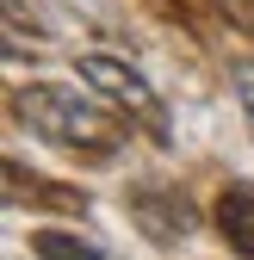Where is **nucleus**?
Returning a JSON list of instances; mask_svg holds the SVG:
<instances>
[{
  "label": "nucleus",
  "instance_id": "5",
  "mask_svg": "<svg viewBox=\"0 0 254 260\" xmlns=\"http://www.w3.org/2000/svg\"><path fill=\"white\" fill-rule=\"evenodd\" d=\"M7 199H50V211H81V205H87L81 192H69V186H50V180H38V174L25 180L19 161H7Z\"/></svg>",
  "mask_w": 254,
  "mask_h": 260
},
{
  "label": "nucleus",
  "instance_id": "2",
  "mask_svg": "<svg viewBox=\"0 0 254 260\" xmlns=\"http://www.w3.org/2000/svg\"><path fill=\"white\" fill-rule=\"evenodd\" d=\"M75 69H81V81H87V87H100L118 112H131L155 143H168V112H162L155 87L131 69V62H118V56H106V50H87V56H75Z\"/></svg>",
  "mask_w": 254,
  "mask_h": 260
},
{
  "label": "nucleus",
  "instance_id": "6",
  "mask_svg": "<svg viewBox=\"0 0 254 260\" xmlns=\"http://www.w3.org/2000/svg\"><path fill=\"white\" fill-rule=\"evenodd\" d=\"M31 248H38L44 260H106V248H100V242L69 236V230H38V236H31Z\"/></svg>",
  "mask_w": 254,
  "mask_h": 260
},
{
  "label": "nucleus",
  "instance_id": "8",
  "mask_svg": "<svg viewBox=\"0 0 254 260\" xmlns=\"http://www.w3.org/2000/svg\"><path fill=\"white\" fill-rule=\"evenodd\" d=\"M211 7H217V19H224V25H236V31H248V38H254V0H211Z\"/></svg>",
  "mask_w": 254,
  "mask_h": 260
},
{
  "label": "nucleus",
  "instance_id": "7",
  "mask_svg": "<svg viewBox=\"0 0 254 260\" xmlns=\"http://www.w3.org/2000/svg\"><path fill=\"white\" fill-rule=\"evenodd\" d=\"M230 87H236V100H242L248 130H254V62H236V69H230Z\"/></svg>",
  "mask_w": 254,
  "mask_h": 260
},
{
  "label": "nucleus",
  "instance_id": "3",
  "mask_svg": "<svg viewBox=\"0 0 254 260\" xmlns=\"http://www.w3.org/2000/svg\"><path fill=\"white\" fill-rule=\"evenodd\" d=\"M131 217L155 242H180V236L199 230V211L186 205V192H174V186H137L131 192Z\"/></svg>",
  "mask_w": 254,
  "mask_h": 260
},
{
  "label": "nucleus",
  "instance_id": "4",
  "mask_svg": "<svg viewBox=\"0 0 254 260\" xmlns=\"http://www.w3.org/2000/svg\"><path fill=\"white\" fill-rule=\"evenodd\" d=\"M217 230L236 254L254 260V186H224L217 192Z\"/></svg>",
  "mask_w": 254,
  "mask_h": 260
},
{
  "label": "nucleus",
  "instance_id": "1",
  "mask_svg": "<svg viewBox=\"0 0 254 260\" xmlns=\"http://www.w3.org/2000/svg\"><path fill=\"white\" fill-rule=\"evenodd\" d=\"M13 112L50 143H69L87 155H118L124 149V124H112L93 100H81L75 87H56V81H31L13 93Z\"/></svg>",
  "mask_w": 254,
  "mask_h": 260
}]
</instances>
